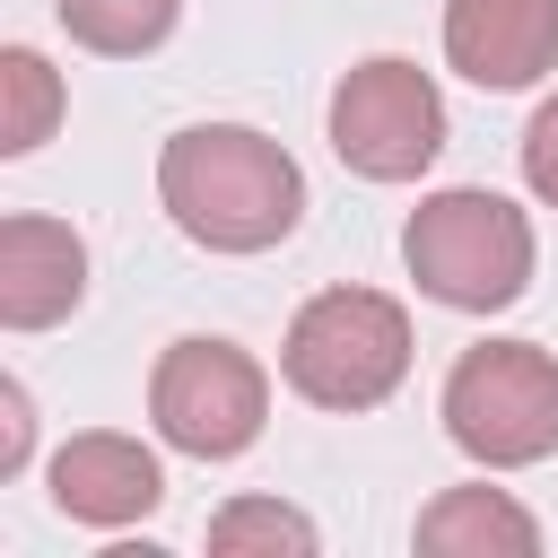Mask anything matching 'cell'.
<instances>
[{
    "label": "cell",
    "mask_w": 558,
    "mask_h": 558,
    "mask_svg": "<svg viewBox=\"0 0 558 558\" xmlns=\"http://www.w3.org/2000/svg\"><path fill=\"white\" fill-rule=\"evenodd\" d=\"M523 183H532V201H549L558 209V87L532 105V122H523Z\"/></svg>",
    "instance_id": "obj_14"
},
{
    "label": "cell",
    "mask_w": 558,
    "mask_h": 558,
    "mask_svg": "<svg viewBox=\"0 0 558 558\" xmlns=\"http://www.w3.org/2000/svg\"><path fill=\"white\" fill-rule=\"evenodd\" d=\"M26 436H35V410H26V384H0V480L26 462Z\"/></svg>",
    "instance_id": "obj_15"
},
{
    "label": "cell",
    "mask_w": 558,
    "mask_h": 558,
    "mask_svg": "<svg viewBox=\"0 0 558 558\" xmlns=\"http://www.w3.org/2000/svg\"><path fill=\"white\" fill-rule=\"evenodd\" d=\"M0 157H35L44 140H52V122H61V70L35 52V44H9L0 52Z\"/></svg>",
    "instance_id": "obj_12"
},
{
    "label": "cell",
    "mask_w": 558,
    "mask_h": 558,
    "mask_svg": "<svg viewBox=\"0 0 558 558\" xmlns=\"http://www.w3.org/2000/svg\"><path fill=\"white\" fill-rule=\"evenodd\" d=\"M279 375L314 410H375L410 375V314L384 288H323L288 314Z\"/></svg>",
    "instance_id": "obj_3"
},
{
    "label": "cell",
    "mask_w": 558,
    "mask_h": 558,
    "mask_svg": "<svg viewBox=\"0 0 558 558\" xmlns=\"http://www.w3.org/2000/svg\"><path fill=\"white\" fill-rule=\"evenodd\" d=\"M87 296V244L70 218H44V209H17L0 218V323L9 331H52L70 323Z\"/></svg>",
    "instance_id": "obj_9"
},
{
    "label": "cell",
    "mask_w": 558,
    "mask_h": 558,
    "mask_svg": "<svg viewBox=\"0 0 558 558\" xmlns=\"http://www.w3.org/2000/svg\"><path fill=\"white\" fill-rule=\"evenodd\" d=\"M148 418L174 453L192 462H235L262 445L270 427V375L253 349L218 340V331H192L174 340L157 366H148Z\"/></svg>",
    "instance_id": "obj_5"
},
{
    "label": "cell",
    "mask_w": 558,
    "mask_h": 558,
    "mask_svg": "<svg viewBox=\"0 0 558 558\" xmlns=\"http://www.w3.org/2000/svg\"><path fill=\"white\" fill-rule=\"evenodd\" d=\"M209 549H218V558H244V549L314 558V549H323V532H314V514H296V506H279V497H235V506H218V514H209Z\"/></svg>",
    "instance_id": "obj_13"
},
{
    "label": "cell",
    "mask_w": 558,
    "mask_h": 558,
    "mask_svg": "<svg viewBox=\"0 0 558 558\" xmlns=\"http://www.w3.org/2000/svg\"><path fill=\"white\" fill-rule=\"evenodd\" d=\"M445 436L480 471H523L558 453V349L541 340H480L445 366L436 392Z\"/></svg>",
    "instance_id": "obj_4"
},
{
    "label": "cell",
    "mask_w": 558,
    "mask_h": 558,
    "mask_svg": "<svg viewBox=\"0 0 558 558\" xmlns=\"http://www.w3.org/2000/svg\"><path fill=\"white\" fill-rule=\"evenodd\" d=\"M52 17L70 26L78 52H105V61H140L174 35L183 0H52Z\"/></svg>",
    "instance_id": "obj_11"
},
{
    "label": "cell",
    "mask_w": 558,
    "mask_h": 558,
    "mask_svg": "<svg viewBox=\"0 0 558 558\" xmlns=\"http://www.w3.org/2000/svg\"><path fill=\"white\" fill-rule=\"evenodd\" d=\"M410 541H418L427 558H488V549L532 558V549H541V514L514 506V497L488 488V480H462V488H445V497L418 506V532H410Z\"/></svg>",
    "instance_id": "obj_10"
},
{
    "label": "cell",
    "mask_w": 558,
    "mask_h": 558,
    "mask_svg": "<svg viewBox=\"0 0 558 558\" xmlns=\"http://www.w3.org/2000/svg\"><path fill=\"white\" fill-rule=\"evenodd\" d=\"M401 262L418 279V296L453 305V314H506L523 288H532V218L506 201V192H480V183H453V192H427L401 227Z\"/></svg>",
    "instance_id": "obj_2"
},
{
    "label": "cell",
    "mask_w": 558,
    "mask_h": 558,
    "mask_svg": "<svg viewBox=\"0 0 558 558\" xmlns=\"http://www.w3.org/2000/svg\"><path fill=\"white\" fill-rule=\"evenodd\" d=\"M331 157L357 183H418L445 157V96L418 61L375 52L331 87Z\"/></svg>",
    "instance_id": "obj_6"
},
{
    "label": "cell",
    "mask_w": 558,
    "mask_h": 558,
    "mask_svg": "<svg viewBox=\"0 0 558 558\" xmlns=\"http://www.w3.org/2000/svg\"><path fill=\"white\" fill-rule=\"evenodd\" d=\"M445 61L488 87H541L558 70V0H445Z\"/></svg>",
    "instance_id": "obj_7"
},
{
    "label": "cell",
    "mask_w": 558,
    "mask_h": 558,
    "mask_svg": "<svg viewBox=\"0 0 558 558\" xmlns=\"http://www.w3.org/2000/svg\"><path fill=\"white\" fill-rule=\"evenodd\" d=\"M44 480H52V514L96 523V532H122V523H140V514L166 506V471H157V453H148L140 436H113V427L70 436V445L44 462Z\"/></svg>",
    "instance_id": "obj_8"
},
{
    "label": "cell",
    "mask_w": 558,
    "mask_h": 558,
    "mask_svg": "<svg viewBox=\"0 0 558 558\" xmlns=\"http://www.w3.org/2000/svg\"><path fill=\"white\" fill-rule=\"evenodd\" d=\"M157 201L201 253H270L305 218V174L253 122H192L157 148Z\"/></svg>",
    "instance_id": "obj_1"
}]
</instances>
